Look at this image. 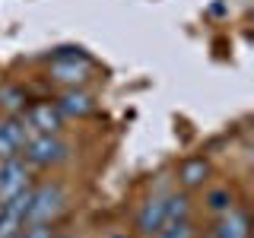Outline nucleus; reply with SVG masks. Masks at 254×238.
<instances>
[{
  "label": "nucleus",
  "instance_id": "11",
  "mask_svg": "<svg viewBox=\"0 0 254 238\" xmlns=\"http://www.w3.org/2000/svg\"><path fill=\"white\" fill-rule=\"evenodd\" d=\"M26 92L19 89V86H0V108L6 111V115H22L26 111Z\"/></svg>",
  "mask_w": 254,
  "mask_h": 238
},
{
  "label": "nucleus",
  "instance_id": "13",
  "mask_svg": "<svg viewBox=\"0 0 254 238\" xmlns=\"http://www.w3.org/2000/svg\"><path fill=\"white\" fill-rule=\"evenodd\" d=\"M175 219H190V200H188V194L165 197V222H175Z\"/></svg>",
  "mask_w": 254,
  "mask_h": 238
},
{
  "label": "nucleus",
  "instance_id": "18",
  "mask_svg": "<svg viewBox=\"0 0 254 238\" xmlns=\"http://www.w3.org/2000/svg\"><path fill=\"white\" fill-rule=\"evenodd\" d=\"M203 238H216V232H210V235H203Z\"/></svg>",
  "mask_w": 254,
  "mask_h": 238
},
{
  "label": "nucleus",
  "instance_id": "7",
  "mask_svg": "<svg viewBox=\"0 0 254 238\" xmlns=\"http://www.w3.org/2000/svg\"><path fill=\"white\" fill-rule=\"evenodd\" d=\"M58 105V111L64 118H86V115H92L95 111V102H92V95L89 92H83L79 86H73V89H64L61 92V99L54 102Z\"/></svg>",
  "mask_w": 254,
  "mask_h": 238
},
{
  "label": "nucleus",
  "instance_id": "9",
  "mask_svg": "<svg viewBox=\"0 0 254 238\" xmlns=\"http://www.w3.org/2000/svg\"><path fill=\"white\" fill-rule=\"evenodd\" d=\"M0 133L10 140V146L16 149V153H19V149L35 137V130L29 127V121L22 115H6V121H0Z\"/></svg>",
  "mask_w": 254,
  "mask_h": 238
},
{
  "label": "nucleus",
  "instance_id": "19",
  "mask_svg": "<svg viewBox=\"0 0 254 238\" xmlns=\"http://www.w3.org/2000/svg\"><path fill=\"white\" fill-rule=\"evenodd\" d=\"M10 238H19V235H10Z\"/></svg>",
  "mask_w": 254,
  "mask_h": 238
},
{
  "label": "nucleus",
  "instance_id": "6",
  "mask_svg": "<svg viewBox=\"0 0 254 238\" xmlns=\"http://www.w3.org/2000/svg\"><path fill=\"white\" fill-rule=\"evenodd\" d=\"M165 226V197H149L137 213V229L140 235L156 238V232Z\"/></svg>",
  "mask_w": 254,
  "mask_h": 238
},
{
  "label": "nucleus",
  "instance_id": "16",
  "mask_svg": "<svg viewBox=\"0 0 254 238\" xmlns=\"http://www.w3.org/2000/svg\"><path fill=\"white\" fill-rule=\"evenodd\" d=\"M19 238H54V235H51V226H48V222H29V226H22Z\"/></svg>",
  "mask_w": 254,
  "mask_h": 238
},
{
  "label": "nucleus",
  "instance_id": "12",
  "mask_svg": "<svg viewBox=\"0 0 254 238\" xmlns=\"http://www.w3.org/2000/svg\"><path fill=\"white\" fill-rule=\"evenodd\" d=\"M29 203H32V187H22L19 194H13L10 200H3V203H0V210H3V213H10V216H16V219H22V222H26Z\"/></svg>",
  "mask_w": 254,
  "mask_h": 238
},
{
  "label": "nucleus",
  "instance_id": "1",
  "mask_svg": "<svg viewBox=\"0 0 254 238\" xmlns=\"http://www.w3.org/2000/svg\"><path fill=\"white\" fill-rule=\"evenodd\" d=\"M89 63L92 60H89V54H86L83 48H58L48 76H51L54 83L73 89V86H83L86 83V76H89Z\"/></svg>",
  "mask_w": 254,
  "mask_h": 238
},
{
  "label": "nucleus",
  "instance_id": "15",
  "mask_svg": "<svg viewBox=\"0 0 254 238\" xmlns=\"http://www.w3.org/2000/svg\"><path fill=\"white\" fill-rule=\"evenodd\" d=\"M206 200H210V210H216V213L232 210V194H229V190H213Z\"/></svg>",
  "mask_w": 254,
  "mask_h": 238
},
{
  "label": "nucleus",
  "instance_id": "8",
  "mask_svg": "<svg viewBox=\"0 0 254 238\" xmlns=\"http://www.w3.org/2000/svg\"><path fill=\"white\" fill-rule=\"evenodd\" d=\"M251 222H248V213L245 210H226L222 213V219H219V226L213 229L216 232V238H248L251 235Z\"/></svg>",
  "mask_w": 254,
  "mask_h": 238
},
{
  "label": "nucleus",
  "instance_id": "5",
  "mask_svg": "<svg viewBox=\"0 0 254 238\" xmlns=\"http://www.w3.org/2000/svg\"><path fill=\"white\" fill-rule=\"evenodd\" d=\"M22 118L29 121V127L35 133H61V127H64V115L58 111L54 102H35V105H26Z\"/></svg>",
  "mask_w": 254,
  "mask_h": 238
},
{
  "label": "nucleus",
  "instance_id": "2",
  "mask_svg": "<svg viewBox=\"0 0 254 238\" xmlns=\"http://www.w3.org/2000/svg\"><path fill=\"white\" fill-rule=\"evenodd\" d=\"M19 153H22V159H26V165L48 169V165H61L64 159L70 156V146L58 137V133H35Z\"/></svg>",
  "mask_w": 254,
  "mask_h": 238
},
{
  "label": "nucleus",
  "instance_id": "14",
  "mask_svg": "<svg viewBox=\"0 0 254 238\" xmlns=\"http://www.w3.org/2000/svg\"><path fill=\"white\" fill-rule=\"evenodd\" d=\"M190 235H194V229H190V219L165 222V226L156 232V238H190Z\"/></svg>",
  "mask_w": 254,
  "mask_h": 238
},
{
  "label": "nucleus",
  "instance_id": "4",
  "mask_svg": "<svg viewBox=\"0 0 254 238\" xmlns=\"http://www.w3.org/2000/svg\"><path fill=\"white\" fill-rule=\"evenodd\" d=\"M22 187H29V165L22 156L3 159L0 162V203L10 200L13 194H19Z\"/></svg>",
  "mask_w": 254,
  "mask_h": 238
},
{
  "label": "nucleus",
  "instance_id": "17",
  "mask_svg": "<svg viewBox=\"0 0 254 238\" xmlns=\"http://www.w3.org/2000/svg\"><path fill=\"white\" fill-rule=\"evenodd\" d=\"M13 156H19V153H16V149L10 146V140L0 133V162H3V159H13Z\"/></svg>",
  "mask_w": 254,
  "mask_h": 238
},
{
  "label": "nucleus",
  "instance_id": "10",
  "mask_svg": "<svg viewBox=\"0 0 254 238\" xmlns=\"http://www.w3.org/2000/svg\"><path fill=\"white\" fill-rule=\"evenodd\" d=\"M210 178V162L200 156H194V159H185L181 162V169H178V181H181V187L185 190H194V187H203V181Z\"/></svg>",
  "mask_w": 254,
  "mask_h": 238
},
{
  "label": "nucleus",
  "instance_id": "3",
  "mask_svg": "<svg viewBox=\"0 0 254 238\" xmlns=\"http://www.w3.org/2000/svg\"><path fill=\"white\" fill-rule=\"evenodd\" d=\"M64 203H67V197H64V187L61 184H45V187L32 190V203H29V213H26V226H29V222H51L64 210Z\"/></svg>",
  "mask_w": 254,
  "mask_h": 238
}]
</instances>
